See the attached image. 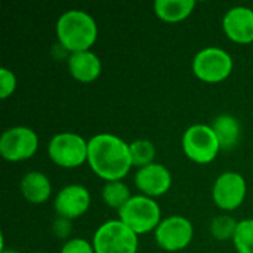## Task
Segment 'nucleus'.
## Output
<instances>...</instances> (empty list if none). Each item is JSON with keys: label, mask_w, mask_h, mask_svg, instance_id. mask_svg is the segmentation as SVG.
Listing matches in <instances>:
<instances>
[{"label": "nucleus", "mask_w": 253, "mask_h": 253, "mask_svg": "<svg viewBox=\"0 0 253 253\" xmlns=\"http://www.w3.org/2000/svg\"><path fill=\"white\" fill-rule=\"evenodd\" d=\"M87 163L105 182L122 181L133 166L129 142L111 133H98L87 141Z\"/></svg>", "instance_id": "obj_1"}, {"label": "nucleus", "mask_w": 253, "mask_h": 253, "mask_svg": "<svg viewBox=\"0 0 253 253\" xmlns=\"http://www.w3.org/2000/svg\"><path fill=\"white\" fill-rule=\"evenodd\" d=\"M55 31L58 43L68 53L90 50L98 39V25L95 18L79 9L64 12L56 21Z\"/></svg>", "instance_id": "obj_2"}, {"label": "nucleus", "mask_w": 253, "mask_h": 253, "mask_svg": "<svg viewBox=\"0 0 253 253\" xmlns=\"http://www.w3.org/2000/svg\"><path fill=\"white\" fill-rule=\"evenodd\" d=\"M119 219L138 236L156 231L163 221L159 203L142 194L132 196V199L119 211Z\"/></svg>", "instance_id": "obj_3"}, {"label": "nucleus", "mask_w": 253, "mask_h": 253, "mask_svg": "<svg viewBox=\"0 0 253 253\" xmlns=\"http://www.w3.org/2000/svg\"><path fill=\"white\" fill-rule=\"evenodd\" d=\"M92 245L95 253H136L139 240L120 219H110L98 227Z\"/></svg>", "instance_id": "obj_4"}, {"label": "nucleus", "mask_w": 253, "mask_h": 253, "mask_svg": "<svg viewBox=\"0 0 253 253\" xmlns=\"http://www.w3.org/2000/svg\"><path fill=\"white\" fill-rule=\"evenodd\" d=\"M234 62L231 55L216 46L199 50L193 59V73L203 83H221L233 73Z\"/></svg>", "instance_id": "obj_5"}, {"label": "nucleus", "mask_w": 253, "mask_h": 253, "mask_svg": "<svg viewBox=\"0 0 253 253\" xmlns=\"http://www.w3.org/2000/svg\"><path fill=\"white\" fill-rule=\"evenodd\" d=\"M182 151L191 162L209 165L216 159L221 145L211 125H193L182 135Z\"/></svg>", "instance_id": "obj_6"}, {"label": "nucleus", "mask_w": 253, "mask_h": 253, "mask_svg": "<svg viewBox=\"0 0 253 253\" xmlns=\"http://www.w3.org/2000/svg\"><path fill=\"white\" fill-rule=\"evenodd\" d=\"M47 154L56 166L74 169L87 162V141L74 132H59L49 141Z\"/></svg>", "instance_id": "obj_7"}, {"label": "nucleus", "mask_w": 253, "mask_h": 253, "mask_svg": "<svg viewBox=\"0 0 253 253\" xmlns=\"http://www.w3.org/2000/svg\"><path fill=\"white\" fill-rule=\"evenodd\" d=\"M39 148L36 130L27 126H13L6 129L0 136V156L10 163L31 159Z\"/></svg>", "instance_id": "obj_8"}, {"label": "nucleus", "mask_w": 253, "mask_h": 253, "mask_svg": "<svg viewBox=\"0 0 253 253\" xmlns=\"http://www.w3.org/2000/svg\"><path fill=\"white\" fill-rule=\"evenodd\" d=\"M194 237V228L190 219L181 215L168 216L154 231L159 248L166 252H179L190 246Z\"/></svg>", "instance_id": "obj_9"}, {"label": "nucleus", "mask_w": 253, "mask_h": 253, "mask_svg": "<svg viewBox=\"0 0 253 253\" xmlns=\"http://www.w3.org/2000/svg\"><path fill=\"white\" fill-rule=\"evenodd\" d=\"M248 194V184L243 175L237 172L221 173L212 188V199L216 208L224 212H233L239 209Z\"/></svg>", "instance_id": "obj_10"}, {"label": "nucleus", "mask_w": 253, "mask_h": 253, "mask_svg": "<svg viewBox=\"0 0 253 253\" xmlns=\"http://www.w3.org/2000/svg\"><path fill=\"white\" fill-rule=\"evenodd\" d=\"M90 208V193L80 184H71L59 190L55 197L53 209L58 218L68 221L83 216Z\"/></svg>", "instance_id": "obj_11"}, {"label": "nucleus", "mask_w": 253, "mask_h": 253, "mask_svg": "<svg viewBox=\"0 0 253 253\" xmlns=\"http://www.w3.org/2000/svg\"><path fill=\"white\" fill-rule=\"evenodd\" d=\"M135 187L142 196L156 199L165 196L172 187V175L169 169L160 163H151L138 169L135 173Z\"/></svg>", "instance_id": "obj_12"}, {"label": "nucleus", "mask_w": 253, "mask_h": 253, "mask_svg": "<svg viewBox=\"0 0 253 253\" xmlns=\"http://www.w3.org/2000/svg\"><path fill=\"white\" fill-rule=\"evenodd\" d=\"M222 30L225 36L239 44L253 42V9L246 6L231 7L222 18Z\"/></svg>", "instance_id": "obj_13"}, {"label": "nucleus", "mask_w": 253, "mask_h": 253, "mask_svg": "<svg viewBox=\"0 0 253 253\" xmlns=\"http://www.w3.org/2000/svg\"><path fill=\"white\" fill-rule=\"evenodd\" d=\"M67 65L71 77L80 83H92L102 73V62L92 50L70 53L67 56Z\"/></svg>", "instance_id": "obj_14"}, {"label": "nucleus", "mask_w": 253, "mask_h": 253, "mask_svg": "<svg viewBox=\"0 0 253 253\" xmlns=\"http://www.w3.org/2000/svg\"><path fill=\"white\" fill-rule=\"evenodd\" d=\"M22 197L31 205H43L52 194V184L43 172H28L19 182Z\"/></svg>", "instance_id": "obj_15"}, {"label": "nucleus", "mask_w": 253, "mask_h": 253, "mask_svg": "<svg viewBox=\"0 0 253 253\" xmlns=\"http://www.w3.org/2000/svg\"><path fill=\"white\" fill-rule=\"evenodd\" d=\"M196 6V0H156L153 7L159 19L169 24H176L187 19Z\"/></svg>", "instance_id": "obj_16"}, {"label": "nucleus", "mask_w": 253, "mask_h": 253, "mask_svg": "<svg viewBox=\"0 0 253 253\" xmlns=\"http://www.w3.org/2000/svg\"><path fill=\"white\" fill-rule=\"evenodd\" d=\"M211 126L219 141L221 150L230 151L237 147L240 141V135H242V126H240V122L234 116L221 114L213 120Z\"/></svg>", "instance_id": "obj_17"}, {"label": "nucleus", "mask_w": 253, "mask_h": 253, "mask_svg": "<svg viewBox=\"0 0 253 253\" xmlns=\"http://www.w3.org/2000/svg\"><path fill=\"white\" fill-rule=\"evenodd\" d=\"M101 196H102L104 203L108 208L116 209V211H120L132 199L130 190L123 181L105 182V185L102 187Z\"/></svg>", "instance_id": "obj_18"}, {"label": "nucleus", "mask_w": 253, "mask_h": 253, "mask_svg": "<svg viewBox=\"0 0 253 253\" xmlns=\"http://www.w3.org/2000/svg\"><path fill=\"white\" fill-rule=\"evenodd\" d=\"M132 165L138 169L145 168L151 163H154L156 159V147L150 139H135L129 142Z\"/></svg>", "instance_id": "obj_19"}, {"label": "nucleus", "mask_w": 253, "mask_h": 253, "mask_svg": "<svg viewBox=\"0 0 253 253\" xmlns=\"http://www.w3.org/2000/svg\"><path fill=\"white\" fill-rule=\"evenodd\" d=\"M237 225L239 222L231 215H227V213L218 215L211 222V234L213 236V239L219 242H227V240L233 242Z\"/></svg>", "instance_id": "obj_20"}, {"label": "nucleus", "mask_w": 253, "mask_h": 253, "mask_svg": "<svg viewBox=\"0 0 253 253\" xmlns=\"http://www.w3.org/2000/svg\"><path fill=\"white\" fill-rule=\"evenodd\" d=\"M233 245L237 253H253V219L239 221Z\"/></svg>", "instance_id": "obj_21"}, {"label": "nucleus", "mask_w": 253, "mask_h": 253, "mask_svg": "<svg viewBox=\"0 0 253 253\" xmlns=\"http://www.w3.org/2000/svg\"><path fill=\"white\" fill-rule=\"evenodd\" d=\"M16 84H18V80H16L15 73L6 67H1L0 68V98L3 101L15 93Z\"/></svg>", "instance_id": "obj_22"}, {"label": "nucleus", "mask_w": 253, "mask_h": 253, "mask_svg": "<svg viewBox=\"0 0 253 253\" xmlns=\"http://www.w3.org/2000/svg\"><path fill=\"white\" fill-rule=\"evenodd\" d=\"M59 253H95L93 245L89 243L84 239H70L65 242V245L61 248Z\"/></svg>", "instance_id": "obj_23"}, {"label": "nucleus", "mask_w": 253, "mask_h": 253, "mask_svg": "<svg viewBox=\"0 0 253 253\" xmlns=\"http://www.w3.org/2000/svg\"><path fill=\"white\" fill-rule=\"evenodd\" d=\"M53 233L56 237L59 239H67L71 233V221L64 219V218H56L53 221V227H52Z\"/></svg>", "instance_id": "obj_24"}, {"label": "nucleus", "mask_w": 253, "mask_h": 253, "mask_svg": "<svg viewBox=\"0 0 253 253\" xmlns=\"http://www.w3.org/2000/svg\"><path fill=\"white\" fill-rule=\"evenodd\" d=\"M0 253H21V252H18V251H15V249H3Z\"/></svg>", "instance_id": "obj_25"}, {"label": "nucleus", "mask_w": 253, "mask_h": 253, "mask_svg": "<svg viewBox=\"0 0 253 253\" xmlns=\"http://www.w3.org/2000/svg\"><path fill=\"white\" fill-rule=\"evenodd\" d=\"M36 253H43V252H36Z\"/></svg>", "instance_id": "obj_26"}]
</instances>
